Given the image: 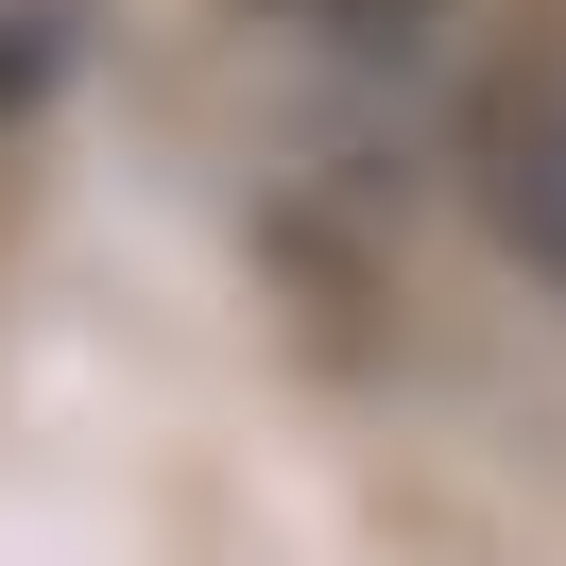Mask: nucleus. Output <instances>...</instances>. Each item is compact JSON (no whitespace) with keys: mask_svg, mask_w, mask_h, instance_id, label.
I'll return each mask as SVG.
<instances>
[{"mask_svg":"<svg viewBox=\"0 0 566 566\" xmlns=\"http://www.w3.org/2000/svg\"><path fill=\"white\" fill-rule=\"evenodd\" d=\"M275 18H292V35H326V52H378V35H412L429 0H275Z\"/></svg>","mask_w":566,"mask_h":566,"instance_id":"nucleus-1","label":"nucleus"}]
</instances>
